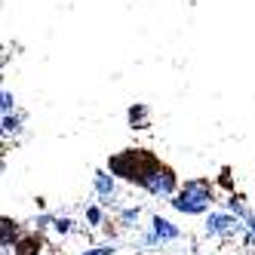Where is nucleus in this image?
I'll use <instances>...</instances> for the list:
<instances>
[{"instance_id": "2", "label": "nucleus", "mask_w": 255, "mask_h": 255, "mask_svg": "<svg viewBox=\"0 0 255 255\" xmlns=\"http://www.w3.org/2000/svg\"><path fill=\"white\" fill-rule=\"evenodd\" d=\"M212 203H215V188L209 178H191L169 197V206L181 215H206Z\"/></svg>"}, {"instance_id": "1", "label": "nucleus", "mask_w": 255, "mask_h": 255, "mask_svg": "<svg viewBox=\"0 0 255 255\" xmlns=\"http://www.w3.org/2000/svg\"><path fill=\"white\" fill-rule=\"evenodd\" d=\"M160 163H163L160 157H154L144 148H126L120 154L108 157V169H111L120 181H129L135 188H144V181L151 178V172L160 166Z\"/></svg>"}, {"instance_id": "9", "label": "nucleus", "mask_w": 255, "mask_h": 255, "mask_svg": "<svg viewBox=\"0 0 255 255\" xmlns=\"http://www.w3.org/2000/svg\"><path fill=\"white\" fill-rule=\"evenodd\" d=\"M83 222H86V231H96V228H102L105 222H108V212H105V203H89L86 209H83Z\"/></svg>"}, {"instance_id": "17", "label": "nucleus", "mask_w": 255, "mask_h": 255, "mask_svg": "<svg viewBox=\"0 0 255 255\" xmlns=\"http://www.w3.org/2000/svg\"><path fill=\"white\" fill-rule=\"evenodd\" d=\"M243 222H246V234H243V240H246L249 246H255V209L243 218Z\"/></svg>"}, {"instance_id": "5", "label": "nucleus", "mask_w": 255, "mask_h": 255, "mask_svg": "<svg viewBox=\"0 0 255 255\" xmlns=\"http://www.w3.org/2000/svg\"><path fill=\"white\" fill-rule=\"evenodd\" d=\"M117 175L111 172V169H96L93 172V191H96V197H99V203H105V206H114L117 203V194H120V185H117Z\"/></svg>"}, {"instance_id": "7", "label": "nucleus", "mask_w": 255, "mask_h": 255, "mask_svg": "<svg viewBox=\"0 0 255 255\" xmlns=\"http://www.w3.org/2000/svg\"><path fill=\"white\" fill-rule=\"evenodd\" d=\"M15 240H19V222H12L9 215H3V222H0V249H3V255L12 252Z\"/></svg>"}, {"instance_id": "11", "label": "nucleus", "mask_w": 255, "mask_h": 255, "mask_svg": "<svg viewBox=\"0 0 255 255\" xmlns=\"http://www.w3.org/2000/svg\"><path fill=\"white\" fill-rule=\"evenodd\" d=\"M225 209H228V212H234L237 218H246V215L252 212V209L243 203V197H240V194H231V197H225Z\"/></svg>"}, {"instance_id": "18", "label": "nucleus", "mask_w": 255, "mask_h": 255, "mask_svg": "<svg viewBox=\"0 0 255 255\" xmlns=\"http://www.w3.org/2000/svg\"><path fill=\"white\" fill-rule=\"evenodd\" d=\"M0 111H3V114H12V111H15V96L9 93V89H3V102H0Z\"/></svg>"}, {"instance_id": "16", "label": "nucleus", "mask_w": 255, "mask_h": 255, "mask_svg": "<svg viewBox=\"0 0 255 255\" xmlns=\"http://www.w3.org/2000/svg\"><path fill=\"white\" fill-rule=\"evenodd\" d=\"M52 222H56V215L52 212H40V215H34V231H46V228H52Z\"/></svg>"}, {"instance_id": "8", "label": "nucleus", "mask_w": 255, "mask_h": 255, "mask_svg": "<svg viewBox=\"0 0 255 255\" xmlns=\"http://www.w3.org/2000/svg\"><path fill=\"white\" fill-rule=\"evenodd\" d=\"M40 249H43L40 231H34V234H25V237H19V240H15L12 255H40Z\"/></svg>"}, {"instance_id": "10", "label": "nucleus", "mask_w": 255, "mask_h": 255, "mask_svg": "<svg viewBox=\"0 0 255 255\" xmlns=\"http://www.w3.org/2000/svg\"><path fill=\"white\" fill-rule=\"evenodd\" d=\"M138 218H141V206L135 203V206H123V209L117 212L114 222H117L123 231H129V228H138Z\"/></svg>"}, {"instance_id": "13", "label": "nucleus", "mask_w": 255, "mask_h": 255, "mask_svg": "<svg viewBox=\"0 0 255 255\" xmlns=\"http://www.w3.org/2000/svg\"><path fill=\"white\" fill-rule=\"evenodd\" d=\"M22 132V114L12 111V114H3V135H19Z\"/></svg>"}, {"instance_id": "12", "label": "nucleus", "mask_w": 255, "mask_h": 255, "mask_svg": "<svg viewBox=\"0 0 255 255\" xmlns=\"http://www.w3.org/2000/svg\"><path fill=\"white\" fill-rule=\"evenodd\" d=\"M129 123H132V129H148V108L132 105L129 108Z\"/></svg>"}, {"instance_id": "3", "label": "nucleus", "mask_w": 255, "mask_h": 255, "mask_svg": "<svg viewBox=\"0 0 255 255\" xmlns=\"http://www.w3.org/2000/svg\"><path fill=\"white\" fill-rule=\"evenodd\" d=\"M203 234L209 240H231V237H243L246 234V222L237 218L228 209H209L203 215Z\"/></svg>"}, {"instance_id": "4", "label": "nucleus", "mask_w": 255, "mask_h": 255, "mask_svg": "<svg viewBox=\"0 0 255 255\" xmlns=\"http://www.w3.org/2000/svg\"><path fill=\"white\" fill-rule=\"evenodd\" d=\"M181 185H178V175H175V169L172 166H166V163H160V166L151 172V178L144 181V194H151V197H160V200H169L175 191H178Z\"/></svg>"}, {"instance_id": "14", "label": "nucleus", "mask_w": 255, "mask_h": 255, "mask_svg": "<svg viewBox=\"0 0 255 255\" xmlns=\"http://www.w3.org/2000/svg\"><path fill=\"white\" fill-rule=\"evenodd\" d=\"M52 231H56L59 237H71V234H74V218H71V215H56Z\"/></svg>"}, {"instance_id": "15", "label": "nucleus", "mask_w": 255, "mask_h": 255, "mask_svg": "<svg viewBox=\"0 0 255 255\" xmlns=\"http://www.w3.org/2000/svg\"><path fill=\"white\" fill-rule=\"evenodd\" d=\"M117 252V246H114V240L111 243H99V246H89V249H83L80 255H114Z\"/></svg>"}, {"instance_id": "6", "label": "nucleus", "mask_w": 255, "mask_h": 255, "mask_svg": "<svg viewBox=\"0 0 255 255\" xmlns=\"http://www.w3.org/2000/svg\"><path fill=\"white\" fill-rule=\"evenodd\" d=\"M148 228L157 234V240H160V246H166V243H175L178 237H181V228L178 225H172L166 215H151V222H148Z\"/></svg>"}]
</instances>
